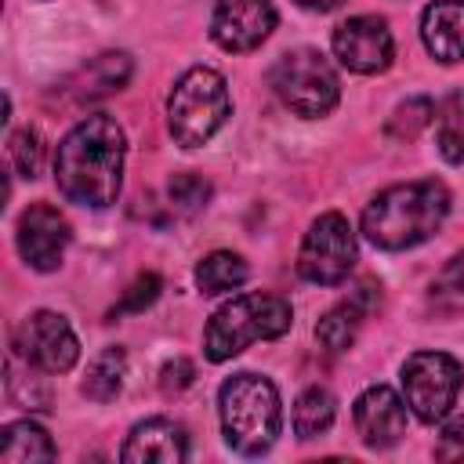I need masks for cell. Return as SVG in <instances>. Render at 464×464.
<instances>
[{"mask_svg":"<svg viewBox=\"0 0 464 464\" xmlns=\"http://www.w3.org/2000/svg\"><path fill=\"white\" fill-rule=\"evenodd\" d=\"M123 152H127V138L112 116L94 112L80 120L62 138L54 156V181L62 196L94 210L116 203L123 181Z\"/></svg>","mask_w":464,"mask_h":464,"instance_id":"obj_1","label":"cell"},{"mask_svg":"<svg viewBox=\"0 0 464 464\" xmlns=\"http://www.w3.org/2000/svg\"><path fill=\"white\" fill-rule=\"evenodd\" d=\"M450 214V192L442 181H406L377 192L362 210V236L381 250H406L431 239Z\"/></svg>","mask_w":464,"mask_h":464,"instance_id":"obj_2","label":"cell"},{"mask_svg":"<svg viewBox=\"0 0 464 464\" xmlns=\"http://www.w3.org/2000/svg\"><path fill=\"white\" fill-rule=\"evenodd\" d=\"M218 410L225 442L243 457H257L279 439V392L268 377L232 373L218 392Z\"/></svg>","mask_w":464,"mask_h":464,"instance_id":"obj_3","label":"cell"},{"mask_svg":"<svg viewBox=\"0 0 464 464\" xmlns=\"http://www.w3.org/2000/svg\"><path fill=\"white\" fill-rule=\"evenodd\" d=\"M294 323L290 301L279 294H243L228 304H221L207 330H203V352L210 362H225L239 355L254 341H272L283 337Z\"/></svg>","mask_w":464,"mask_h":464,"instance_id":"obj_4","label":"cell"},{"mask_svg":"<svg viewBox=\"0 0 464 464\" xmlns=\"http://www.w3.org/2000/svg\"><path fill=\"white\" fill-rule=\"evenodd\" d=\"M228 109H232V102H228L225 76L207 65H196L174 83V91L167 98V127L178 145L199 149L228 120Z\"/></svg>","mask_w":464,"mask_h":464,"instance_id":"obj_5","label":"cell"},{"mask_svg":"<svg viewBox=\"0 0 464 464\" xmlns=\"http://www.w3.org/2000/svg\"><path fill=\"white\" fill-rule=\"evenodd\" d=\"M272 87L279 94V102L286 109H294L297 116H326L337 98H341V83L337 72L330 69V62L319 51H290L272 65Z\"/></svg>","mask_w":464,"mask_h":464,"instance_id":"obj_6","label":"cell"},{"mask_svg":"<svg viewBox=\"0 0 464 464\" xmlns=\"http://www.w3.org/2000/svg\"><path fill=\"white\" fill-rule=\"evenodd\" d=\"M460 362L446 352H413L402 362V392L406 406L420 420H442L460 392Z\"/></svg>","mask_w":464,"mask_h":464,"instance_id":"obj_7","label":"cell"},{"mask_svg":"<svg viewBox=\"0 0 464 464\" xmlns=\"http://www.w3.org/2000/svg\"><path fill=\"white\" fill-rule=\"evenodd\" d=\"M355 265V236L352 225L341 214H319L312 221V228L304 232L301 254H297V272L308 283L319 286H334L341 283Z\"/></svg>","mask_w":464,"mask_h":464,"instance_id":"obj_8","label":"cell"},{"mask_svg":"<svg viewBox=\"0 0 464 464\" xmlns=\"http://www.w3.org/2000/svg\"><path fill=\"white\" fill-rule=\"evenodd\" d=\"M14 348H18V355L25 362H33L44 373H65L76 362V355H80L76 334H72V326L58 312H36V315H29L18 326Z\"/></svg>","mask_w":464,"mask_h":464,"instance_id":"obj_9","label":"cell"},{"mask_svg":"<svg viewBox=\"0 0 464 464\" xmlns=\"http://www.w3.org/2000/svg\"><path fill=\"white\" fill-rule=\"evenodd\" d=\"M392 51H395L392 29L377 14L348 18L334 33V54H337V62L344 69H352V72H362V76L384 72L392 65Z\"/></svg>","mask_w":464,"mask_h":464,"instance_id":"obj_10","label":"cell"},{"mask_svg":"<svg viewBox=\"0 0 464 464\" xmlns=\"http://www.w3.org/2000/svg\"><path fill=\"white\" fill-rule=\"evenodd\" d=\"M276 29V7L272 0H218L210 18V36L218 47L243 54L268 40Z\"/></svg>","mask_w":464,"mask_h":464,"instance_id":"obj_11","label":"cell"},{"mask_svg":"<svg viewBox=\"0 0 464 464\" xmlns=\"http://www.w3.org/2000/svg\"><path fill=\"white\" fill-rule=\"evenodd\" d=\"M72 232H69V221L47 207V203H33L22 218H18V254L29 268L36 272H51L62 265L65 257V246H69Z\"/></svg>","mask_w":464,"mask_h":464,"instance_id":"obj_12","label":"cell"},{"mask_svg":"<svg viewBox=\"0 0 464 464\" xmlns=\"http://www.w3.org/2000/svg\"><path fill=\"white\" fill-rule=\"evenodd\" d=\"M352 420H355L359 439L370 450H388L406 435V402L392 388L373 384L355 399Z\"/></svg>","mask_w":464,"mask_h":464,"instance_id":"obj_13","label":"cell"},{"mask_svg":"<svg viewBox=\"0 0 464 464\" xmlns=\"http://www.w3.org/2000/svg\"><path fill=\"white\" fill-rule=\"evenodd\" d=\"M188 457V435L178 420L149 417L130 428L120 460L123 464H178Z\"/></svg>","mask_w":464,"mask_h":464,"instance_id":"obj_14","label":"cell"},{"mask_svg":"<svg viewBox=\"0 0 464 464\" xmlns=\"http://www.w3.org/2000/svg\"><path fill=\"white\" fill-rule=\"evenodd\" d=\"M420 40L439 62H464V0H431L420 14Z\"/></svg>","mask_w":464,"mask_h":464,"instance_id":"obj_15","label":"cell"},{"mask_svg":"<svg viewBox=\"0 0 464 464\" xmlns=\"http://www.w3.org/2000/svg\"><path fill=\"white\" fill-rule=\"evenodd\" d=\"M130 80V58L123 51H109L91 58L76 76H72V98L76 102H94L112 91H120Z\"/></svg>","mask_w":464,"mask_h":464,"instance_id":"obj_16","label":"cell"},{"mask_svg":"<svg viewBox=\"0 0 464 464\" xmlns=\"http://www.w3.org/2000/svg\"><path fill=\"white\" fill-rule=\"evenodd\" d=\"M54 457L51 435L33 420H14L0 431V464H47Z\"/></svg>","mask_w":464,"mask_h":464,"instance_id":"obj_17","label":"cell"},{"mask_svg":"<svg viewBox=\"0 0 464 464\" xmlns=\"http://www.w3.org/2000/svg\"><path fill=\"white\" fill-rule=\"evenodd\" d=\"M362 315H366L362 294H355L352 301H341L337 308H330V312L319 319V326H315L319 344H323L326 352H344V348L355 341V334H359V326H362Z\"/></svg>","mask_w":464,"mask_h":464,"instance_id":"obj_18","label":"cell"},{"mask_svg":"<svg viewBox=\"0 0 464 464\" xmlns=\"http://www.w3.org/2000/svg\"><path fill=\"white\" fill-rule=\"evenodd\" d=\"M246 276H250L246 261H243L239 254H232V250H214V254H207V257L196 265V286H199L203 294L236 290V286L246 283Z\"/></svg>","mask_w":464,"mask_h":464,"instance_id":"obj_19","label":"cell"},{"mask_svg":"<svg viewBox=\"0 0 464 464\" xmlns=\"http://www.w3.org/2000/svg\"><path fill=\"white\" fill-rule=\"evenodd\" d=\"M123 373H127V355H123V348H105L102 355L91 359L80 392H83L87 399H94V402H109V399L120 395Z\"/></svg>","mask_w":464,"mask_h":464,"instance_id":"obj_20","label":"cell"},{"mask_svg":"<svg viewBox=\"0 0 464 464\" xmlns=\"http://www.w3.org/2000/svg\"><path fill=\"white\" fill-rule=\"evenodd\" d=\"M337 417V399L326 388H308L294 402V435L297 439H319L330 431Z\"/></svg>","mask_w":464,"mask_h":464,"instance_id":"obj_21","label":"cell"},{"mask_svg":"<svg viewBox=\"0 0 464 464\" xmlns=\"http://www.w3.org/2000/svg\"><path fill=\"white\" fill-rule=\"evenodd\" d=\"M435 145L446 163L464 160V94H450L435 109Z\"/></svg>","mask_w":464,"mask_h":464,"instance_id":"obj_22","label":"cell"},{"mask_svg":"<svg viewBox=\"0 0 464 464\" xmlns=\"http://www.w3.org/2000/svg\"><path fill=\"white\" fill-rule=\"evenodd\" d=\"M431 304L439 312H460L464 308V254L446 261V268L431 283Z\"/></svg>","mask_w":464,"mask_h":464,"instance_id":"obj_23","label":"cell"},{"mask_svg":"<svg viewBox=\"0 0 464 464\" xmlns=\"http://www.w3.org/2000/svg\"><path fill=\"white\" fill-rule=\"evenodd\" d=\"M167 199L178 214H196L210 199V181H203L199 174H174L167 181Z\"/></svg>","mask_w":464,"mask_h":464,"instance_id":"obj_24","label":"cell"},{"mask_svg":"<svg viewBox=\"0 0 464 464\" xmlns=\"http://www.w3.org/2000/svg\"><path fill=\"white\" fill-rule=\"evenodd\" d=\"M435 116V105L428 98H410L406 105H399L388 120V134L399 141H413L420 127H428V120Z\"/></svg>","mask_w":464,"mask_h":464,"instance_id":"obj_25","label":"cell"},{"mask_svg":"<svg viewBox=\"0 0 464 464\" xmlns=\"http://www.w3.org/2000/svg\"><path fill=\"white\" fill-rule=\"evenodd\" d=\"M7 160H11V167H14L22 178H36L40 160H44L40 134H36L33 127H25V130L11 134V141H7Z\"/></svg>","mask_w":464,"mask_h":464,"instance_id":"obj_26","label":"cell"},{"mask_svg":"<svg viewBox=\"0 0 464 464\" xmlns=\"http://www.w3.org/2000/svg\"><path fill=\"white\" fill-rule=\"evenodd\" d=\"M156 297H160V276H156V272H145V276H138V279L123 290L120 304H116L109 315H112V319H116V315H138V312H145Z\"/></svg>","mask_w":464,"mask_h":464,"instance_id":"obj_27","label":"cell"},{"mask_svg":"<svg viewBox=\"0 0 464 464\" xmlns=\"http://www.w3.org/2000/svg\"><path fill=\"white\" fill-rule=\"evenodd\" d=\"M435 457L439 460H464V417H453L435 442Z\"/></svg>","mask_w":464,"mask_h":464,"instance_id":"obj_28","label":"cell"},{"mask_svg":"<svg viewBox=\"0 0 464 464\" xmlns=\"http://www.w3.org/2000/svg\"><path fill=\"white\" fill-rule=\"evenodd\" d=\"M192 377H196L192 362H188V359H174V362L163 366V373H160V388H163L167 395H178V392H185V388L192 384Z\"/></svg>","mask_w":464,"mask_h":464,"instance_id":"obj_29","label":"cell"},{"mask_svg":"<svg viewBox=\"0 0 464 464\" xmlns=\"http://www.w3.org/2000/svg\"><path fill=\"white\" fill-rule=\"evenodd\" d=\"M301 7H308V11H334V7H341L344 0H297Z\"/></svg>","mask_w":464,"mask_h":464,"instance_id":"obj_30","label":"cell"}]
</instances>
